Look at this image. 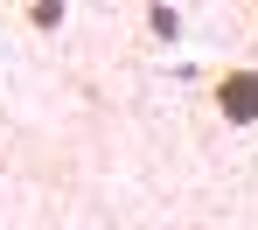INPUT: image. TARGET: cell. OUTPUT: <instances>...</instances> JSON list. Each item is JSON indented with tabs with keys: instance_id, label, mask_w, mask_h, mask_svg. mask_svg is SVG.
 Listing matches in <instances>:
<instances>
[{
	"instance_id": "7a4b0ae2",
	"label": "cell",
	"mask_w": 258,
	"mask_h": 230,
	"mask_svg": "<svg viewBox=\"0 0 258 230\" xmlns=\"http://www.w3.org/2000/svg\"><path fill=\"white\" fill-rule=\"evenodd\" d=\"M28 21H35V28H56V21H63V0H28Z\"/></svg>"
},
{
	"instance_id": "6da1fadb",
	"label": "cell",
	"mask_w": 258,
	"mask_h": 230,
	"mask_svg": "<svg viewBox=\"0 0 258 230\" xmlns=\"http://www.w3.org/2000/svg\"><path fill=\"white\" fill-rule=\"evenodd\" d=\"M210 105H216L223 126H258V70L251 63H230V70L210 84Z\"/></svg>"
},
{
	"instance_id": "3957f363",
	"label": "cell",
	"mask_w": 258,
	"mask_h": 230,
	"mask_svg": "<svg viewBox=\"0 0 258 230\" xmlns=\"http://www.w3.org/2000/svg\"><path fill=\"white\" fill-rule=\"evenodd\" d=\"M251 14H258V0H251Z\"/></svg>"
}]
</instances>
